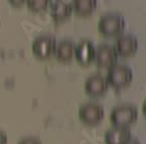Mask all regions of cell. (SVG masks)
Masks as SVG:
<instances>
[{
    "label": "cell",
    "instance_id": "obj_1",
    "mask_svg": "<svg viewBox=\"0 0 146 144\" xmlns=\"http://www.w3.org/2000/svg\"><path fill=\"white\" fill-rule=\"evenodd\" d=\"M138 117L137 109L133 105L124 104L115 106L110 115V123L115 128H128L134 124Z\"/></svg>",
    "mask_w": 146,
    "mask_h": 144
},
{
    "label": "cell",
    "instance_id": "obj_2",
    "mask_svg": "<svg viewBox=\"0 0 146 144\" xmlns=\"http://www.w3.org/2000/svg\"><path fill=\"white\" fill-rule=\"evenodd\" d=\"M126 23L124 17L119 15H105L100 17L98 22V31L104 37L121 36L124 32Z\"/></svg>",
    "mask_w": 146,
    "mask_h": 144
},
{
    "label": "cell",
    "instance_id": "obj_3",
    "mask_svg": "<svg viewBox=\"0 0 146 144\" xmlns=\"http://www.w3.org/2000/svg\"><path fill=\"white\" fill-rule=\"evenodd\" d=\"M105 80L108 86H111L115 89H121L131 84L133 80V73L131 68L124 64H115L108 68Z\"/></svg>",
    "mask_w": 146,
    "mask_h": 144
},
{
    "label": "cell",
    "instance_id": "obj_4",
    "mask_svg": "<svg viewBox=\"0 0 146 144\" xmlns=\"http://www.w3.org/2000/svg\"><path fill=\"white\" fill-rule=\"evenodd\" d=\"M103 117L104 109L98 103L88 102L82 104L79 108V119L87 126H96L102 121Z\"/></svg>",
    "mask_w": 146,
    "mask_h": 144
},
{
    "label": "cell",
    "instance_id": "obj_5",
    "mask_svg": "<svg viewBox=\"0 0 146 144\" xmlns=\"http://www.w3.org/2000/svg\"><path fill=\"white\" fill-rule=\"evenodd\" d=\"M56 40L50 35H41L37 37L32 44L33 54L39 59H47L55 51Z\"/></svg>",
    "mask_w": 146,
    "mask_h": 144
},
{
    "label": "cell",
    "instance_id": "obj_6",
    "mask_svg": "<svg viewBox=\"0 0 146 144\" xmlns=\"http://www.w3.org/2000/svg\"><path fill=\"white\" fill-rule=\"evenodd\" d=\"M117 55L113 47L108 44H100L95 48L94 62L98 68H110L117 64Z\"/></svg>",
    "mask_w": 146,
    "mask_h": 144
},
{
    "label": "cell",
    "instance_id": "obj_7",
    "mask_svg": "<svg viewBox=\"0 0 146 144\" xmlns=\"http://www.w3.org/2000/svg\"><path fill=\"white\" fill-rule=\"evenodd\" d=\"M84 89L86 94L90 97H100L107 91L108 84L102 75L94 74L86 79Z\"/></svg>",
    "mask_w": 146,
    "mask_h": 144
},
{
    "label": "cell",
    "instance_id": "obj_8",
    "mask_svg": "<svg viewBox=\"0 0 146 144\" xmlns=\"http://www.w3.org/2000/svg\"><path fill=\"white\" fill-rule=\"evenodd\" d=\"M113 49L117 55L122 57H130L136 53L138 49V41L136 37L132 35H121L115 40Z\"/></svg>",
    "mask_w": 146,
    "mask_h": 144
},
{
    "label": "cell",
    "instance_id": "obj_9",
    "mask_svg": "<svg viewBox=\"0 0 146 144\" xmlns=\"http://www.w3.org/2000/svg\"><path fill=\"white\" fill-rule=\"evenodd\" d=\"M95 47L90 40H82L75 46L74 57L79 64L83 66H87L94 61Z\"/></svg>",
    "mask_w": 146,
    "mask_h": 144
},
{
    "label": "cell",
    "instance_id": "obj_10",
    "mask_svg": "<svg viewBox=\"0 0 146 144\" xmlns=\"http://www.w3.org/2000/svg\"><path fill=\"white\" fill-rule=\"evenodd\" d=\"M49 6H50V15L56 23L68 20L73 12L72 4L66 1H53V2L50 1Z\"/></svg>",
    "mask_w": 146,
    "mask_h": 144
},
{
    "label": "cell",
    "instance_id": "obj_11",
    "mask_svg": "<svg viewBox=\"0 0 146 144\" xmlns=\"http://www.w3.org/2000/svg\"><path fill=\"white\" fill-rule=\"evenodd\" d=\"M131 132L128 128H111L104 135L105 144H127L131 140Z\"/></svg>",
    "mask_w": 146,
    "mask_h": 144
},
{
    "label": "cell",
    "instance_id": "obj_12",
    "mask_svg": "<svg viewBox=\"0 0 146 144\" xmlns=\"http://www.w3.org/2000/svg\"><path fill=\"white\" fill-rule=\"evenodd\" d=\"M74 50H75V44L72 41L63 40L56 44L55 47V57L57 60L61 62H68L74 58Z\"/></svg>",
    "mask_w": 146,
    "mask_h": 144
},
{
    "label": "cell",
    "instance_id": "obj_13",
    "mask_svg": "<svg viewBox=\"0 0 146 144\" xmlns=\"http://www.w3.org/2000/svg\"><path fill=\"white\" fill-rule=\"evenodd\" d=\"M96 5V0H75L72 3V8L79 17H89L94 12Z\"/></svg>",
    "mask_w": 146,
    "mask_h": 144
},
{
    "label": "cell",
    "instance_id": "obj_14",
    "mask_svg": "<svg viewBox=\"0 0 146 144\" xmlns=\"http://www.w3.org/2000/svg\"><path fill=\"white\" fill-rule=\"evenodd\" d=\"M48 0H28L26 1L28 5V8L34 13H39V12L45 11L49 6Z\"/></svg>",
    "mask_w": 146,
    "mask_h": 144
},
{
    "label": "cell",
    "instance_id": "obj_15",
    "mask_svg": "<svg viewBox=\"0 0 146 144\" xmlns=\"http://www.w3.org/2000/svg\"><path fill=\"white\" fill-rule=\"evenodd\" d=\"M17 144H42V142L35 137H26V138L20 140Z\"/></svg>",
    "mask_w": 146,
    "mask_h": 144
},
{
    "label": "cell",
    "instance_id": "obj_16",
    "mask_svg": "<svg viewBox=\"0 0 146 144\" xmlns=\"http://www.w3.org/2000/svg\"><path fill=\"white\" fill-rule=\"evenodd\" d=\"M0 144H7V136L1 130H0Z\"/></svg>",
    "mask_w": 146,
    "mask_h": 144
},
{
    "label": "cell",
    "instance_id": "obj_17",
    "mask_svg": "<svg viewBox=\"0 0 146 144\" xmlns=\"http://www.w3.org/2000/svg\"><path fill=\"white\" fill-rule=\"evenodd\" d=\"M25 2L26 1H24V0H20V1H13V0H10L9 3L12 5V6H22L23 4H25Z\"/></svg>",
    "mask_w": 146,
    "mask_h": 144
},
{
    "label": "cell",
    "instance_id": "obj_18",
    "mask_svg": "<svg viewBox=\"0 0 146 144\" xmlns=\"http://www.w3.org/2000/svg\"><path fill=\"white\" fill-rule=\"evenodd\" d=\"M127 144H140V143L138 142V140H136V139H131Z\"/></svg>",
    "mask_w": 146,
    "mask_h": 144
}]
</instances>
